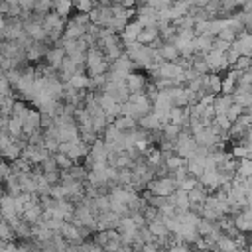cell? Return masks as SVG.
Instances as JSON below:
<instances>
[{
    "label": "cell",
    "mask_w": 252,
    "mask_h": 252,
    "mask_svg": "<svg viewBox=\"0 0 252 252\" xmlns=\"http://www.w3.org/2000/svg\"><path fill=\"white\" fill-rule=\"evenodd\" d=\"M51 8H53V6H51V0H37V2L33 4V12H37V14H41V16L49 14Z\"/></svg>",
    "instance_id": "12"
},
{
    "label": "cell",
    "mask_w": 252,
    "mask_h": 252,
    "mask_svg": "<svg viewBox=\"0 0 252 252\" xmlns=\"http://www.w3.org/2000/svg\"><path fill=\"white\" fill-rule=\"evenodd\" d=\"M69 83H71V87H75V89H83V87H87L91 81H89L85 75H79V73H75V75H71Z\"/></svg>",
    "instance_id": "11"
},
{
    "label": "cell",
    "mask_w": 252,
    "mask_h": 252,
    "mask_svg": "<svg viewBox=\"0 0 252 252\" xmlns=\"http://www.w3.org/2000/svg\"><path fill=\"white\" fill-rule=\"evenodd\" d=\"M73 4H75V8H77L81 14H89V12L94 8V0H75Z\"/></svg>",
    "instance_id": "13"
},
{
    "label": "cell",
    "mask_w": 252,
    "mask_h": 252,
    "mask_svg": "<svg viewBox=\"0 0 252 252\" xmlns=\"http://www.w3.org/2000/svg\"><path fill=\"white\" fill-rule=\"evenodd\" d=\"M140 124L144 126V128H158L159 124H161V120L158 118V114H144L142 116V120H140Z\"/></svg>",
    "instance_id": "10"
},
{
    "label": "cell",
    "mask_w": 252,
    "mask_h": 252,
    "mask_svg": "<svg viewBox=\"0 0 252 252\" xmlns=\"http://www.w3.org/2000/svg\"><path fill=\"white\" fill-rule=\"evenodd\" d=\"M41 24H43V30L47 33V39H57L61 35V32H63V18L57 16L55 12L45 14L43 20H41Z\"/></svg>",
    "instance_id": "2"
},
{
    "label": "cell",
    "mask_w": 252,
    "mask_h": 252,
    "mask_svg": "<svg viewBox=\"0 0 252 252\" xmlns=\"http://www.w3.org/2000/svg\"><path fill=\"white\" fill-rule=\"evenodd\" d=\"M159 57L161 59H165V61H175L177 59V55H179V51H177V47L171 43V41H165L161 47H159Z\"/></svg>",
    "instance_id": "7"
},
{
    "label": "cell",
    "mask_w": 252,
    "mask_h": 252,
    "mask_svg": "<svg viewBox=\"0 0 252 252\" xmlns=\"http://www.w3.org/2000/svg\"><path fill=\"white\" fill-rule=\"evenodd\" d=\"M175 187H177V181L175 179H169V177H159L158 181H154L150 185L152 193L158 195V197H169Z\"/></svg>",
    "instance_id": "3"
},
{
    "label": "cell",
    "mask_w": 252,
    "mask_h": 252,
    "mask_svg": "<svg viewBox=\"0 0 252 252\" xmlns=\"http://www.w3.org/2000/svg\"><path fill=\"white\" fill-rule=\"evenodd\" d=\"M87 69H89V75H91V77L102 75V73L108 69V59L102 55V51L91 47V49L87 51Z\"/></svg>",
    "instance_id": "1"
},
{
    "label": "cell",
    "mask_w": 252,
    "mask_h": 252,
    "mask_svg": "<svg viewBox=\"0 0 252 252\" xmlns=\"http://www.w3.org/2000/svg\"><path fill=\"white\" fill-rule=\"evenodd\" d=\"M209 2H211V0H189V4H191L193 8H205Z\"/></svg>",
    "instance_id": "16"
},
{
    "label": "cell",
    "mask_w": 252,
    "mask_h": 252,
    "mask_svg": "<svg viewBox=\"0 0 252 252\" xmlns=\"http://www.w3.org/2000/svg\"><path fill=\"white\" fill-rule=\"evenodd\" d=\"M217 35H219V39H222V41H226V43H232V41L236 39V32H234V30H230V28L220 30Z\"/></svg>",
    "instance_id": "15"
},
{
    "label": "cell",
    "mask_w": 252,
    "mask_h": 252,
    "mask_svg": "<svg viewBox=\"0 0 252 252\" xmlns=\"http://www.w3.org/2000/svg\"><path fill=\"white\" fill-rule=\"evenodd\" d=\"M51 6H53V12L61 18L69 16L71 10H73V0H51Z\"/></svg>",
    "instance_id": "6"
},
{
    "label": "cell",
    "mask_w": 252,
    "mask_h": 252,
    "mask_svg": "<svg viewBox=\"0 0 252 252\" xmlns=\"http://www.w3.org/2000/svg\"><path fill=\"white\" fill-rule=\"evenodd\" d=\"M53 161H55V165H59V167H65V169H69L71 167V163H73V159L67 156V154H57L55 158H53Z\"/></svg>",
    "instance_id": "14"
},
{
    "label": "cell",
    "mask_w": 252,
    "mask_h": 252,
    "mask_svg": "<svg viewBox=\"0 0 252 252\" xmlns=\"http://www.w3.org/2000/svg\"><path fill=\"white\" fill-rule=\"evenodd\" d=\"M134 118L132 116H126V114H120L116 120H114V126L120 130V132H130L134 128Z\"/></svg>",
    "instance_id": "9"
},
{
    "label": "cell",
    "mask_w": 252,
    "mask_h": 252,
    "mask_svg": "<svg viewBox=\"0 0 252 252\" xmlns=\"http://www.w3.org/2000/svg\"><path fill=\"white\" fill-rule=\"evenodd\" d=\"M45 59L51 67H59L65 59V49L63 47H51V49L45 51Z\"/></svg>",
    "instance_id": "5"
},
{
    "label": "cell",
    "mask_w": 252,
    "mask_h": 252,
    "mask_svg": "<svg viewBox=\"0 0 252 252\" xmlns=\"http://www.w3.org/2000/svg\"><path fill=\"white\" fill-rule=\"evenodd\" d=\"M126 85H128L130 93H140L142 87H144V77L142 75H136V73L126 75Z\"/></svg>",
    "instance_id": "8"
},
{
    "label": "cell",
    "mask_w": 252,
    "mask_h": 252,
    "mask_svg": "<svg viewBox=\"0 0 252 252\" xmlns=\"http://www.w3.org/2000/svg\"><path fill=\"white\" fill-rule=\"evenodd\" d=\"M140 30H142V24H140L138 20L128 22V24L122 28V32H120V39H122L124 43H134V41H138Z\"/></svg>",
    "instance_id": "4"
}]
</instances>
